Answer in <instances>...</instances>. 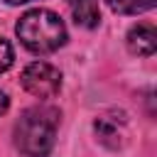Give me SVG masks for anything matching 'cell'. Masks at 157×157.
<instances>
[{
  "label": "cell",
  "instance_id": "277c9868",
  "mask_svg": "<svg viewBox=\"0 0 157 157\" xmlns=\"http://www.w3.org/2000/svg\"><path fill=\"white\" fill-rule=\"evenodd\" d=\"M93 128H96L98 140L110 150H118L125 142V118L123 115H101Z\"/></svg>",
  "mask_w": 157,
  "mask_h": 157
},
{
  "label": "cell",
  "instance_id": "3957f363",
  "mask_svg": "<svg viewBox=\"0 0 157 157\" xmlns=\"http://www.w3.org/2000/svg\"><path fill=\"white\" fill-rule=\"evenodd\" d=\"M22 88L34 98H54L61 88V71L49 61H32L22 71Z\"/></svg>",
  "mask_w": 157,
  "mask_h": 157
},
{
  "label": "cell",
  "instance_id": "9c48e42d",
  "mask_svg": "<svg viewBox=\"0 0 157 157\" xmlns=\"http://www.w3.org/2000/svg\"><path fill=\"white\" fill-rule=\"evenodd\" d=\"M7 108H10V98H7L5 91H0V113H5Z\"/></svg>",
  "mask_w": 157,
  "mask_h": 157
},
{
  "label": "cell",
  "instance_id": "52a82bcc",
  "mask_svg": "<svg viewBox=\"0 0 157 157\" xmlns=\"http://www.w3.org/2000/svg\"><path fill=\"white\" fill-rule=\"evenodd\" d=\"M108 7L118 15H140L155 7L157 0H105Z\"/></svg>",
  "mask_w": 157,
  "mask_h": 157
},
{
  "label": "cell",
  "instance_id": "7a4b0ae2",
  "mask_svg": "<svg viewBox=\"0 0 157 157\" xmlns=\"http://www.w3.org/2000/svg\"><path fill=\"white\" fill-rule=\"evenodd\" d=\"M15 32H17L22 47L29 49L32 54H52L59 47H64V42H66V27H64L61 17L44 7L25 12L20 17Z\"/></svg>",
  "mask_w": 157,
  "mask_h": 157
},
{
  "label": "cell",
  "instance_id": "8992f818",
  "mask_svg": "<svg viewBox=\"0 0 157 157\" xmlns=\"http://www.w3.org/2000/svg\"><path fill=\"white\" fill-rule=\"evenodd\" d=\"M69 10H71V17L78 27H86V29H93L98 27L101 22V7H98V0H69Z\"/></svg>",
  "mask_w": 157,
  "mask_h": 157
},
{
  "label": "cell",
  "instance_id": "6da1fadb",
  "mask_svg": "<svg viewBox=\"0 0 157 157\" xmlns=\"http://www.w3.org/2000/svg\"><path fill=\"white\" fill-rule=\"evenodd\" d=\"M59 110L49 105L27 108L15 123V145L25 157H47L56 140Z\"/></svg>",
  "mask_w": 157,
  "mask_h": 157
},
{
  "label": "cell",
  "instance_id": "5b68a950",
  "mask_svg": "<svg viewBox=\"0 0 157 157\" xmlns=\"http://www.w3.org/2000/svg\"><path fill=\"white\" fill-rule=\"evenodd\" d=\"M128 49L137 56H152L157 49V32L152 25H135L128 32Z\"/></svg>",
  "mask_w": 157,
  "mask_h": 157
},
{
  "label": "cell",
  "instance_id": "30bf717a",
  "mask_svg": "<svg viewBox=\"0 0 157 157\" xmlns=\"http://www.w3.org/2000/svg\"><path fill=\"white\" fill-rule=\"evenodd\" d=\"M5 2H10V5H25V2H32V0H5Z\"/></svg>",
  "mask_w": 157,
  "mask_h": 157
},
{
  "label": "cell",
  "instance_id": "ba28073f",
  "mask_svg": "<svg viewBox=\"0 0 157 157\" xmlns=\"http://www.w3.org/2000/svg\"><path fill=\"white\" fill-rule=\"evenodd\" d=\"M12 61H15V52H12L10 42L0 37V74H2V71H7V69L12 66Z\"/></svg>",
  "mask_w": 157,
  "mask_h": 157
}]
</instances>
